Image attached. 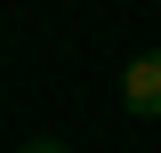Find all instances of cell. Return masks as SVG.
<instances>
[{
    "mask_svg": "<svg viewBox=\"0 0 161 153\" xmlns=\"http://www.w3.org/2000/svg\"><path fill=\"white\" fill-rule=\"evenodd\" d=\"M121 105L137 121H161V48H145V57L121 73Z\"/></svg>",
    "mask_w": 161,
    "mask_h": 153,
    "instance_id": "cell-1",
    "label": "cell"
},
{
    "mask_svg": "<svg viewBox=\"0 0 161 153\" xmlns=\"http://www.w3.org/2000/svg\"><path fill=\"white\" fill-rule=\"evenodd\" d=\"M24 153H64V145H57V137H32V145H24Z\"/></svg>",
    "mask_w": 161,
    "mask_h": 153,
    "instance_id": "cell-2",
    "label": "cell"
}]
</instances>
